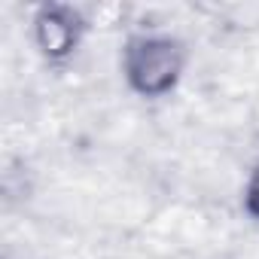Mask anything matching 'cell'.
<instances>
[{
  "label": "cell",
  "instance_id": "1",
  "mask_svg": "<svg viewBox=\"0 0 259 259\" xmlns=\"http://www.w3.org/2000/svg\"><path fill=\"white\" fill-rule=\"evenodd\" d=\"M186 67H189V46L177 34L144 31L125 37L122 43L119 55L122 82L132 95L144 101H162L174 95L186 76Z\"/></svg>",
  "mask_w": 259,
  "mask_h": 259
},
{
  "label": "cell",
  "instance_id": "2",
  "mask_svg": "<svg viewBox=\"0 0 259 259\" xmlns=\"http://www.w3.org/2000/svg\"><path fill=\"white\" fill-rule=\"evenodd\" d=\"M85 34H89V19L73 4L46 0L31 13V43L49 67H64L82 49Z\"/></svg>",
  "mask_w": 259,
  "mask_h": 259
},
{
  "label": "cell",
  "instance_id": "3",
  "mask_svg": "<svg viewBox=\"0 0 259 259\" xmlns=\"http://www.w3.org/2000/svg\"><path fill=\"white\" fill-rule=\"evenodd\" d=\"M241 210L250 223L259 226V162L247 171V180H244V189H241Z\"/></svg>",
  "mask_w": 259,
  "mask_h": 259
}]
</instances>
